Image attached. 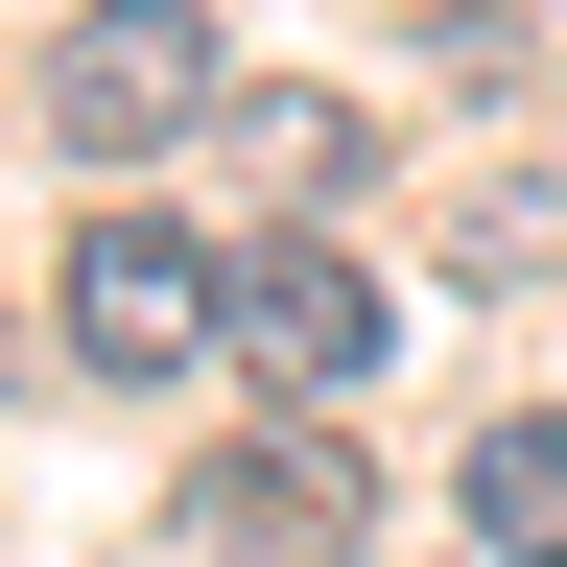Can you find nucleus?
I'll use <instances>...</instances> for the list:
<instances>
[{
  "mask_svg": "<svg viewBox=\"0 0 567 567\" xmlns=\"http://www.w3.org/2000/svg\"><path fill=\"white\" fill-rule=\"evenodd\" d=\"M213 95H237V71H213L189 0H71V24H48V142H71V166H166Z\"/></svg>",
  "mask_w": 567,
  "mask_h": 567,
  "instance_id": "obj_1",
  "label": "nucleus"
},
{
  "mask_svg": "<svg viewBox=\"0 0 567 567\" xmlns=\"http://www.w3.org/2000/svg\"><path fill=\"white\" fill-rule=\"evenodd\" d=\"M48 331H71V379H189L213 354V260L166 237V213H95L71 284H48Z\"/></svg>",
  "mask_w": 567,
  "mask_h": 567,
  "instance_id": "obj_2",
  "label": "nucleus"
},
{
  "mask_svg": "<svg viewBox=\"0 0 567 567\" xmlns=\"http://www.w3.org/2000/svg\"><path fill=\"white\" fill-rule=\"evenodd\" d=\"M213 331H237L284 402H354V379H379V284H354L331 237H284V213H260V260H213Z\"/></svg>",
  "mask_w": 567,
  "mask_h": 567,
  "instance_id": "obj_3",
  "label": "nucleus"
},
{
  "mask_svg": "<svg viewBox=\"0 0 567 567\" xmlns=\"http://www.w3.org/2000/svg\"><path fill=\"white\" fill-rule=\"evenodd\" d=\"M354 520H379V473H354L331 425H260V450L189 473V544L213 567H354Z\"/></svg>",
  "mask_w": 567,
  "mask_h": 567,
  "instance_id": "obj_4",
  "label": "nucleus"
},
{
  "mask_svg": "<svg viewBox=\"0 0 567 567\" xmlns=\"http://www.w3.org/2000/svg\"><path fill=\"white\" fill-rule=\"evenodd\" d=\"M473 544H496V567H567V402L473 425Z\"/></svg>",
  "mask_w": 567,
  "mask_h": 567,
  "instance_id": "obj_5",
  "label": "nucleus"
},
{
  "mask_svg": "<svg viewBox=\"0 0 567 567\" xmlns=\"http://www.w3.org/2000/svg\"><path fill=\"white\" fill-rule=\"evenodd\" d=\"M331 166H354V118H331V95H260V189H284V213H308Z\"/></svg>",
  "mask_w": 567,
  "mask_h": 567,
  "instance_id": "obj_6",
  "label": "nucleus"
}]
</instances>
